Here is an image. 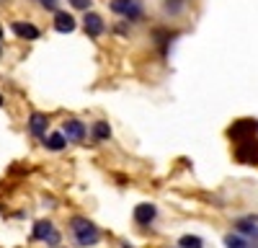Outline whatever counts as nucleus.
Segmentation results:
<instances>
[{
  "instance_id": "obj_1",
  "label": "nucleus",
  "mask_w": 258,
  "mask_h": 248,
  "mask_svg": "<svg viewBox=\"0 0 258 248\" xmlns=\"http://www.w3.org/2000/svg\"><path fill=\"white\" fill-rule=\"evenodd\" d=\"M70 230L78 240V245H96L101 240V233H98V227L91 222V220H85V217H75L70 222Z\"/></svg>"
},
{
  "instance_id": "obj_2",
  "label": "nucleus",
  "mask_w": 258,
  "mask_h": 248,
  "mask_svg": "<svg viewBox=\"0 0 258 248\" xmlns=\"http://www.w3.org/2000/svg\"><path fill=\"white\" fill-rule=\"evenodd\" d=\"M235 158H238V163H245V165H258V140L253 137L240 140L238 148H235Z\"/></svg>"
},
{
  "instance_id": "obj_3",
  "label": "nucleus",
  "mask_w": 258,
  "mask_h": 248,
  "mask_svg": "<svg viewBox=\"0 0 258 248\" xmlns=\"http://www.w3.org/2000/svg\"><path fill=\"white\" fill-rule=\"evenodd\" d=\"M255 132H258V119H240V121H235L232 127L227 130L232 142H240L245 137H253Z\"/></svg>"
},
{
  "instance_id": "obj_4",
  "label": "nucleus",
  "mask_w": 258,
  "mask_h": 248,
  "mask_svg": "<svg viewBox=\"0 0 258 248\" xmlns=\"http://www.w3.org/2000/svg\"><path fill=\"white\" fill-rule=\"evenodd\" d=\"M34 238H36V240H47L49 245H57V243H59V233L54 230V225H52L49 220H39V222L34 225Z\"/></svg>"
},
{
  "instance_id": "obj_5",
  "label": "nucleus",
  "mask_w": 258,
  "mask_h": 248,
  "mask_svg": "<svg viewBox=\"0 0 258 248\" xmlns=\"http://www.w3.org/2000/svg\"><path fill=\"white\" fill-rule=\"evenodd\" d=\"M114 13L124 16V18H140L142 16V8L135 3V0H111V6H109Z\"/></svg>"
},
{
  "instance_id": "obj_6",
  "label": "nucleus",
  "mask_w": 258,
  "mask_h": 248,
  "mask_svg": "<svg viewBox=\"0 0 258 248\" xmlns=\"http://www.w3.org/2000/svg\"><path fill=\"white\" fill-rule=\"evenodd\" d=\"M62 135L68 137L70 142H83L85 140V124L80 119H68L62 127Z\"/></svg>"
},
{
  "instance_id": "obj_7",
  "label": "nucleus",
  "mask_w": 258,
  "mask_h": 248,
  "mask_svg": "<svg viewBox=\"0 0 258 248\" xmlns=\"http://www.w3.org/2000/svg\"><path fill=\"white\" fill-rule=\"evenodd\" d=\"M155 215H158V210H155V204H150V202L135 207V222L137 225H150L155 220Z\"/></svg>"
},
{
  "instance_id": "obj_8",
  "label": "nucleus",
  "mask_w": 258,
  "mask_h": 248,
  "mask_svg": "<svg viewBox=\"0 0 258 248\" xmlns=\"http://www.w3.org/2000/svg\"><path fill=\"white\" fill-rule=\"evenodd\" d=\"M47 116L44 114H31V119H29V132L34 135V137H41V140H44V135H47Z\"/></svg>"
},
{
  "instance_id": "obj_9",
  "label": "nucleus",
  "mask_w": 258,
  "mask_h": 248,
  "mask_svg": "<svg viewBox=\"0 0 258 248\" xmlns=\"http://www.w3.org/2000/svg\"><path fill=\"white\" fill-rule=\"evenodd\" d=\"M85 34L93 36V39L103 34V18L98 13H88V16H85Z\"/></svg>"
},
{
  "instance_id": "obj_10",
  "label": "nucleus",
  "mask_w": 258,
  "mask_h": 248,
  "mask_svg": "<svg viewBox=\"0 0 258 248\" xmlns=\"http://www.w3.org/2000/svg\"><path fill=\"white\" fill-rule=\"evenodd\" d=\"M11 29H13V34H16L18 39H29V41L39 39V29H36L34 24H21V21H16Z\"/></svg>"
},
{
  "instance_id": "obj_11",
  "label": "nucleus",
  "mask_w": 258,
  "mask_h": 248,
  "mask_svg": "<svg viewBox=\"0 0 258 248\" xmlns=\"http://www.w3.org/2000/svg\"><path fill=\"white\" fill-rule=\"evenodd\" d=\"M54 29H57L59 34H73V31H75V18H73L70 13H59V11H57V16H54Z\"/></svg>"
},
{
  "instance_id": "obj_12",
  "label": "nucleus",
  "mask_w": 258,
  "mask_h": 248,
  "mask_svg": "<svg viewBox=\"0 0 258 248\" xmlns=\"http://www.w3.org/2000/svg\"><path fill=\"white\" fill-rule=\"evenodd\" d=\"M64 142H68V137H64L62 132H54V135H49V137L44 135V148H47V150H54V153H57V150L64 148Z\"/></svg>"
},
{
  "instance_id": "obj_13",
  "label": "nucleus",
  "mask_w": 258,
  "mask_h": 248,
  "mask_svg": "<svg viewBox=\"0 0 258 248\" xmlns=\"http://www.w3.org/2000/svg\"><path fill=\"white\" fill-rule=\"evenodd\" d=\"M253 222H255V220H238L235 225H238V230H240L243 235H248V238L258 240V227H255Z\"/></svg>"
},
{
  "instance_id": "obj_14",
  "label": "nucleus",
  "mask_w": 258,
  "mask_h": 248,
  "mask_svg": "<svg viewBox=\"0 0 258 248\" xmlns=\"http://www.w3.org/2000/svg\"><path fill=\"white\" fill-rule=\"evenodd\" d=\"M93 137H96L98 142L109 140V137H111V130H109V124H106V121H96V124H93Z\"/></svg>"
},
{
  "instance_id": "obj_15",
  "label": "nucleus",
  "mask_w": 258,
  "mask_h": 248,
  "mask_svg": "<svg viewBox=\"0 0 258 248\" xmlns=\"http://www.w3.org/2000/svg\"><path fill=\"white\" fill-rule=\"evenodd\" d=\"M183 6H186V0H163V8H165V13H170V16L181 13Z\"/></svg>"
},
{
  "instance_id": "obj_16",
  "label": "nucleus",
  "mask_w": 258,
  "mask_h": 248,
  "mask_svg": "<svg viewBox=\"0 0 258 248\" xmlns=\"http://www.w3.org/2000/svg\"><path fill=\"white\" fill-rule=\"evenodd\" d=\"M178 245H183V248H199V245H204V240L199 235H183L178 240Z\"/></svg>"
},
{
  "instance_id": "obj_17",
  "label": "nucleus",
  "mask_w": 258,
  "mask_h": 248,
  "mask_svg": "<svg viewBox=\"0 0 258 248\" xmlns=\"http://www.w3.org/2000/svg\"><path fill=\"white\" fill-rule=\"evenodd\" d=\"M225 243H227V245H235V248H248V245H250V240H248V238L232 235V233H230V235L225 238Z\"/></svg>"
},
{
  "instance_id": "obj_18",
  "label": "nucleus",
  "mask_w": 258,
  "mask_h": 248,
  "mask_svg": "<svg viewBox=\"0 0 258 248\" xmlns=\"http://www.w3.org/2000/svg\"><path fill=\"white\" fill-rule=\"evenodd\" d=\"M68 3H70L73 8H78V11H88L93 0H68Z\"/></svg>"
},
{
  "instance_id": "obj_19",
  "label": "nucleus",
  "mask_w": 258,
  "mask_h": 248,
  "mask_svg": "<svg viewBox=\"0 0 258 248\" xmlns=\"http://www.w3.org/2000/svg\"><path fill=\"white\" fill-rule=\"evenodd\" d=\"M39 3L44 6L47 11H54V13H57V0H39Z\"/></svg>"
},
{
  "instance_id": "obj_20",
  "label": "nucleus",
  "mask_w": 258,
  "mask_h": 248,
  "mask_svg": "<svg viewBox=\"0 0 258 248\" xmlns=\"http://www.w3.org/2000/svg\"><path fill=\"white\" fill-rule=\"evenodd\" d=\"M0 52H3V29H0Z\"/></svg>"
},
{
  "instance_id": "obj_21",
  "label": "nucleus",
  "mask_w": 258,
  "mask_h": 248,
  "mask_svg": "<svg viewBox=\"0 0 258 248\" xmlns=\"http://www.w3.org/2000/svg\"><path fill=\"white\" fill-rule=\"evenodd\" d=\"M0 106H3V96H0Z\"/></svg>"
}]
</instances>
